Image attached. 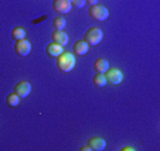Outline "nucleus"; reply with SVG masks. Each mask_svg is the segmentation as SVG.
Here are the masks:
<instances>
[{"instance_id": "nucleus-1", "label": "nucleus", "mask_w": 160, "mask_h": 151, "mask_svg": "<svg viewBox=\"0 0 160 151\" xmlns=\"http://www.w3.org/2000/svg\"><path fill=\"white\" fill-rule=\"evenodd\" d=\"M75 64H77L75 55L71 54V52L64 51L62 54H60L57 57V67L62 72H71L75 68Z\"/></svg>"}, {"instance_id": "nucleus-20", "label": "nucleus", "mask_w": 160, "mask_h": 151, "mask_svg": "<svg viewBox=\"0 0 160 151\" xmlns=\"http://www.w3.org/2000/svg\"><path fill=\"white\" fill-rule=\"evenodd\" d=\"M81 151H91L89 145H85V147H81Z\"/></svg>"}, {"instance_id": "nucleus-19", "label": "nucleus", "mask_w": 160, "mask_h": 151, "mask_svg": "<svg viewBox=\"0 0 160 151\" xmlns=\"http://www.w3.org/2000/svg\"><path fill=\"white\" fill-rule=\"evenodd\" d=\"M135 151V148H133V147H123V148H122V151Z\"/></svg>"}, {"instance_id": "nucleus-11", "label": "nucleus", "mask_w": 160, "mask_h": 151, "mask_svg": "<svg viewBox=\"0 0 160 151\" xmlns=\"http://www.w3.org/2000/svg\"><path fill=\"white\" fill-rule=\"evenodd\" d=\"M45 52H47V55H48V57H54V58H57L58 55L62 54V52H64V47H62V45H60V44H57V42L52 41L51 44H48V45H47V48H45Z\"/></svg>"}, {"instance_id": "nucleus-16", "label": "nucleus", "mask_w": 160, "mask_h": 151, "mask_svg": "<svg viewBox=\"0 0 160 151\" xmlns=\"http://www.w3.org/2000/svg\"><path fill=\"white\" fill-rule=\"evenodd\" d=\"M52 26H54L55 30H64L67 27V21L64 17H55L52 21Z\"/></svg>"}, {"instance_id": "nucleus-13", "label": "nucleus", "mask_w": 160, "mask_h": 151, "mask_svg": "<svg viewBox=\"0 0 160 151\" xmlns=\"http://www.w3.org/2000/svg\"><path fill=\"white\" fill-rule=\"evenodd\" d=\"M6 103H7V106H10V107H17V106L20 105V96H17V95L13 92V93L7 95Z\"/></svg>"}, {"instance_id": "nucleus-17", "label": "nucleus", "mask_w": 160, "mask_h": 151, "mask_svg": "<svg viewBox=\"0 0 160 151\" xmlns=\"http://www.w3.org/2000/svg\"><path fill=\"white\" fill-rule=\"evenodd\" d=\"M70 3L72 4L74 7H78V9H82V7L87 4V0H70Z\"/></svg>"}, {"instance_id": "nucleus-4", "label": "nucleus", "mask_w": 160, "mask_h": 151, "mask_svg": "<svg viewBox=\"0 0 160 151\" xmlns=\"http://www.w3.org/2000/svg\"><path fill=\"white\" fill-rule=\"evenodd\" d=\"M103 75H105V78H106V82L113 85V86L122 83V81H123V73H122V71L118 69V68H109Z\"/></svg>"}, {"instance_id": "nucleus-8", "label": "nucleus", "mask_w": 160, "mask_h": 151, "mask_svg": "<svg viewBox=\"0 0 160 151\" xmlns=\"http://www.w3.org/2000/svg\"><path fill=\"white\" fill-rule=\"evenodd\" d=\"M89 51V44H88L85 40H78V41L74 44V55H78V57H84L88 54Z\"/></svg>"}, {"instance_id": "nucleus-18", "label": "nucleus", "mask_w": 160, "mask_h": 151, "mask_svg": "<svg viewBox=\"0 0 160 151\" xmlns=\"http://www.w3.org/2000/svg\"><path fill=\"white\" fill-rule=\"evenodd\" d=\"M98 2H99V0H87V3L91 4V6H95V4H98Z\"/></svg>"}, {"instance_id": "nucleus-9", "label": "nucleus", "mask_w": 160, "mask_h": 151, "mask_svg": "<svg viewBox=\"0 0 160 151\" xmlns=\"http://www.w3.org/2000/svg\"><path fill=\"white\" fill-rule=\"evenodd\" d=\"M88 145H89L91 151H103L106 148V141L102 139V137H92L88 141Z\"/></svg>"}, {"instance_id": "nucleus-14", "label": "nucleus", "mask_w": 160, "mask_h": 151, "mask_svg": "<svg viewBox=\"0 0 160 151\" xmlns=\"http://www.w3.org/2000/svg\"><path fill=\"white\" fill-rule=\"evenodd\" d=\"M92 81H94V85L95 86H98V88H103L108 82H106V78H105V75L103 73H98L97 72V75L92 78Z\"/></svg>"}, {"instance_id": "nucleus-15", "label": "nucleus", "mask_w": 160, "mask_h": 151, "mask_svg": "<svg viewBox=\"0 0 160 151\" xmlns=\"http://www.w3.org/2000/svg\"><path fill=\"white\" fill-rule=\"evenodd\" d=\"M12 37L17 41V40H23V38H26V30L23 27H16V28H13V31H12Z\"/></svg>"}, {"instance_id": "nucleus-5", "label": "nucleus", "mask_w": 160, "mask_h": 151, "mask_svg": "<svg viewBox=\"0 0 160 151\" xmlns=\"http://www.w3.org/2000/svg\"><path fill=\"white\" fill-rule=\"evenodd\" d=\"M14 51H16V54L20 55V57H27L31 52V42L26 38L17 40L14 44Z\"/></svg>"}, {"instance_id": "nucleus-6", "label": "nucleus", "mask_w": 160, "mask_h": 151, "mask_svg": "<svg viewBox=\"0 0 160 151\" xmlns=\"http://www.w3.org/2000/svg\"><path fill=\"white\" fill-rule=\"evenodd\" d=\"M14 93L17 95V96H20V99L21 97H27L28 95L31 93V83L27 81L18 82L14 86Z\"/></svg>"}, {"instance_id": "nucleus-7", "label": "nucleus", "mask_w": 160, "mask_h": 151, "mask_svg": "<svg viewBox=\"0 0 160 151\" xmlns=\"http://www.w3.org/2000/svg\"><path fill=\"white\" fill-rule=\"evenodd\" d=\"M52 9H54L55 12L61 13V14H67V13L71 12L72 4L70 3V0H54V3H52Z\"/></svg>"}, {"instance_id": "nucleus-3", "label": "nucleus", "mask_w": 160, "mask_h": 151, "mask_svg": "<svg viewBox=\"0 0 160 151\" xmlns=\"http://www.w3.org/2000/svg\"><path fill=\"white\" fill-rule=\"evenodd\" d=\"M89 16L97 21H105V20H108V17H109V10L106 9L105 6L95 4V6H91Z\"/></svg>"}, {"instance_id": "nucleus-2", "label": "nucleus", "mask_w": 160, "mask_h": 151, "mask_svg": "<svg viewBox=\"0 0 160 151\" xmlns=\"http://www.w3.org/2000/svg\"><path fill=\"white\" fill-rule=\"evenodd\" d=\"M84 40L89 45H99L101 41L103 40V33H102V30L98 27H91L89 30L85 33Z\"/></svg>"}, {"instance_id": "nucleus-10", "label": "nucleus", "mask_w": 160, "mask_h": 151, "mask_svg": "<svg viewBox=\"0 0 160 151\" xmlns=\"http://www.w3.org/2000/svg\"><path fill=\"white\" fill-rule=\"evenodd\" d=\"M51 38L54 42H57V44H60L62 47L68 44V34L64 33V30H55L51 34Z\"/></svg>"}, {"instance_id": "nucleus-12", "label": "nucleus", "mask_w": 160, "mask_h": 151, "mask_svg": "<svg viewBox=\"0 0 160 151\" xmlns=\"http://www.w3.org/2000/svg\"><path fill=\"white\" fill-rule=\"evenodd\" d=\"M109 68H111L109 67V62H108V59H105V58H99V59H97L94 64V69L97 71L98 73H105Z\"/></svg>"}]
</instances>
